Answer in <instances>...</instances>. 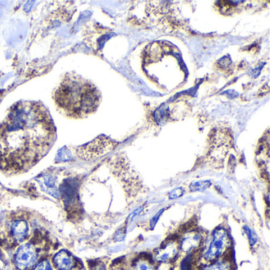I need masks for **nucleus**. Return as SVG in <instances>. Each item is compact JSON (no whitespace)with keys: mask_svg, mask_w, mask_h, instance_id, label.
I'll return each mask as SVG.
<instances>
[{"mask_svg":"<svg viewBox=\"0 0 270 270\" xmlns=\"http://www.w3.org/2000/svg\"><path fill=\"white\" fill-rule=\"evenodd\" d=\"M196 252L187 254V257L183 258L181 262V270H192L194 268L195 262H196Z\"/></svg>","mask_w":270,"mask_h":270,"instance_id":"nucleus-13","label":"nucleus"},{"mask_svg":"<svg viewBox=\"0 0 270 270\" xmlns=\"http://www.w3.org/2000/svg\"><path fill=\"white\" fill-rule=\"evenodd\" d=\"M114 238L116 241H122V240H124V238H125V233H124V231H121V230H119L117 234L115 235Z\"/></svg>","mask_w":270,"mask_h":270,"instance_id":"nucleus-19","label":"nucleus"},{"mask_svg":"<svg viewBox=\"0 0 270 270\" xmlns=\"http://www.w3.org/2000/svg\"><path fill=\"white\" fill-rule=\"evenodd\" d=\"M179 250V243L176 240H169L156 250L154 254V260L160 263L171 262L177 258Z\"/></svg>","mask_w":270,"mask_h":270,"instance_id":"nucleus-8","label":"nucleus"},{"mask_svg":"<svg viewBox=\"0 0 270 270\" xmlns=\"http://www.w3.org/2000/svg\"><path fill=\"white\" fill-rule=\"evenodd\" d=\"M232 265L227 260H216L204 266L201 270H231Z\"/></svg>","mask_w":270,"mask_h":270,"instance_id":"nucleus-12","label":"nucleus"},{"mask_svg":"<svg viewBox=\"0 0 270 270\" xmlns=\"http://www.w3.org/2000/svg\"><path fill=\"white\" fill-rule=\"evenodd\" d=\"M117 145V143L113 139L101 135L86 145L79 147L76 153L82 160H93L110 152Z\"/></svg>","mask_w":270,"mask_h":270,"instance_id":"nucleus-5","label":"nucleus"},{"mask_svg":"<svg viewBox=\"0 0 270 270\" xmlns=\"http://www.w3.org/2000/svg\"><path fill=\"white\" fill-rule=\"evenodd\" d=\"M7 230L10 239L15 243H23L29 236V224L23 218L11 219L7 226Z\"/></svg>","mask_w":270,"mask_h":270,"instance_id":"nucleus-7","label":"nucleus"},{"mask_svg":"<svg viewBox=\"0 0 270 270\" xmlns=\"http://www.w3.org/2000/svg\"><path fill=\"white\" fill-rule=\"evenodd\" d=\"M244 231H245V235L247 236L248 240H249L250 245H255L257 243V241H258V238L256 236L255 234L247 226L244 227Z\"/></svg>","mask_w":270,"mask_h":270,"instance_id":"nucleus-15","label":"nucleus"},{"mask_svg":"<svg viewBox=\"0 0 270 270\" xmlns=\"http://www.w3.org/2000/svg\"><path fill=\"white\" fill-rule=\"evenodd\" d=\"M230 245L231 239L227 230L222 227L214 230L206 249L203 250V259L208 262L219 260L226 254Z\"/></svg>","mask_w":270,"mask_h":270,"instance_id":"nucleus-3","label":"nucleus"},{"mask_svg":"<svg viewBox=\"0 0 270 270\" xmlns=\"http://www.w3.org/2000/svg\"><path fill=\"white\" fill-rule=\"evenodd\" d=\"M41 246L39 243L31 240L21 245L14 256V265L17 270H32L39 262Z\"/></svg>","mask_w":270,"mask_h":270,"instance_id":"nucleus-4","label":"nucleus"},{"mask_svg":"<svg viewBox=\"0 0 270 270\" xmlns=\"http://www.w3.org/2000/svg\"><path fill=\"white\" fill-rule=\"evenodd\" d=\"M163 211L164 209L160 210V211L159 212V213H158L152 219H151V227H152V228H153V227H155L156 223H157L158 219L160 218V216L162 215V213H163Z\"/></svg>","mask_w":270,"mask_h":270,"instance_id":"nucleus-18","label":"nucleus"},{"mask_svg":"<svg viewBox=\"0 0 270 270\" xmlns=\"http://www.w3.org/2000/svg\"><path fill=\"white\" fill-rule=\"evenodd\" d=\"M202 242V237L200 234L192 232L182 239L181 243H179V248L180 250L186 254L194 253L201 247Z\"/></svg>","mask_w":270,"mask_h":270,"instance_id":"nucleus-9","label":"nucleus"},{"mask_svg":"<svg viewBox=\"0 0 270 270\" xmlns=\"http://www.w3.org/2000/svg\"><path fill=\"white\" fill-rule=\"evenodd\" d=\"M52 262L56 270H80L82 268V264L78 258L66 250L56 253Z\"/></svg>","mask_w":270,"mask_h":270,"instance_id":"nucleus-6","label":"nucleus"},{"mask_svg":"<svg viewBox=\"0 0 270 270\" xmlns=\"http://www.w3.org/2000/svg\"><path fill=\"white\" fill-rule=\"evenodd\" d=\"M229 143V137L227 135H226L224 139L220 138V141L219 140V136H216L213 141V147L210 150L211 157L214 158L215 160H223L225 155H227Z\"/></svg>","mask_w":270,"mask_h":270,"instance_id":"nucleus-10","label":"nucleus"},{"mask_svg":"<svg viewBox=\"0 0 270 270\" xmlns=\"http://www.w3.org/2000/svg\"><path fill=\"white\" fill-rule=\"evenodd\" d=\"M32 270H54L50 262L48 260H42L38 262Z\"/></svg>","mask_w":270,"mask_h":270,"instance_id":"nucleus-16","label":"nucleus"},{"mask_svg":"<svg viewBox=\"0 0 270 270\" xmlns=\"http://www.w3.org/2000/svg\"><path fill=\"white\" fill-rule=\"evenodd\" d=\"M131 270H156V266L152 261L146 258H139L133 262Z\"/></svg>","mask_w":270,"mask_h":270,"instance_id":"nucleus-11","label":"nucleus"},{"mask_svg":"<svg viewBox=\"0 0 270 270\" xmlns=\"http://www.w3.org/2000/svg\"><path fill=\"white\" fill-rule=\"evenodd\" d=\"M55 139L50 115L43 105L21 102L0 125V168L26 171L47 154Z\"/></svg>","mask_w":270,"mask_h":270,"instance_id":"nucleus-1","label":"nucleus"},{"mask_svg":"<svg viewBox=\"0 0 270 270\" xmlns=\"http://www.w3.org/2000/svg\"><path fill=\"white\" fill-rule=\"evenodd\" d=\"M54 97L58 108L74 118H82L96 110L101 98L91 82L73 74L62 80Z\"/></svg>","mask_w":270,"mask_h":270,"instance_id":"nucleus-2","label":"nucleus"},{"mask_svg":"<svg viewBox=\"0 0 270 270\" xmlns=\"http://www.w3.org/2000/svg\"><path fill=\"white\" fill-rule=\"evenodd\" d=\"M96 270H107V269H106V266H105L104 265H100V266H98V268H97Z\"/></svg>","mask_w":270,"mask_h":270,"instance_id":"nucleus-20","label":"nucleus"},{"mask_svg":"<svg viewBox=\"0 0 270 270\" xmlns=\"http://www.w3.org/2000/svg\"><path fill=\"white\" fill-rule=\"evenodd\" d=\"M211 186V183L209 181H201V182H192L189 186V189L192 192L196 191H203L209 188Z\"/></svg>","mask_w":270,"mask_h":270,"instance_id":"nucleus-14","label":"nucleus"},{"mask_svg":"<svg viewBox=\"0 0 270 270\" xmlns=\"http://www.w3.org/2000/svg\"><path fill=\"white\" fill-rule=\"evenodd\" d=\"M184 194V189L181 188V187H178V188L174 189L171 192L169 193L168 196L170 200H174V199H178L181 196H183Z\"/></svg>","mask_w":270,"mask_h":270,"instance_id":"nucleus-17","label":"nucleus"}]
</instances>
